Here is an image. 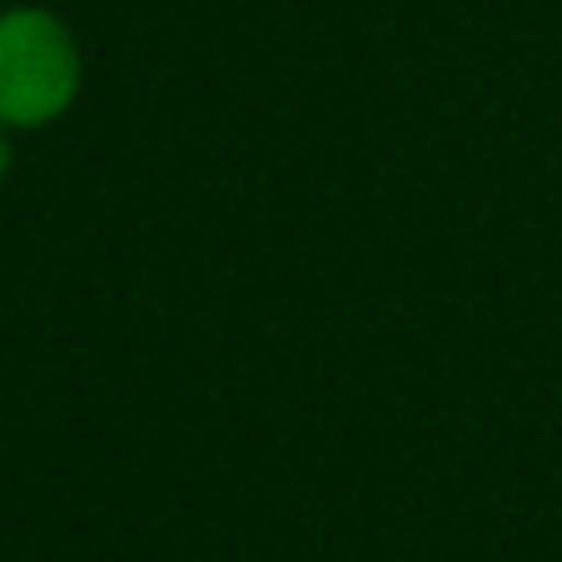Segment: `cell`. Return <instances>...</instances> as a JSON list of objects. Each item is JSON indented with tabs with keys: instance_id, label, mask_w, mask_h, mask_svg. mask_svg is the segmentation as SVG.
<instances>
[{
	"instance_id": "1",
	"label": "cell",
	"mask_w": 562,
	"mask_h": 562,
	"mask_svg": "<svg viewBox=\"0 0 562 562\" xmlns=\"http://www.w3.org/2000/svg\"><path fill=\"white\" fill-rule=\"evenodd\" d=\"M80 60L60 21L41 11L0 15V125H45L75 95Z\"/></svg>"
},
{
	"instance_id": "2",
	"label": "cell",
	"mask_w": 562,
	"mask_h": 562,
	"mask_svg": "<svg viewBox=\"0 0 562 562\" xmlns=\"http://www.w3.org/2000/svg\"><path fill=\"white\" fill-rule=\"evenodd\" d=\"M0 175H5V139H0Z\"/></svg>"
}]
</instances>
